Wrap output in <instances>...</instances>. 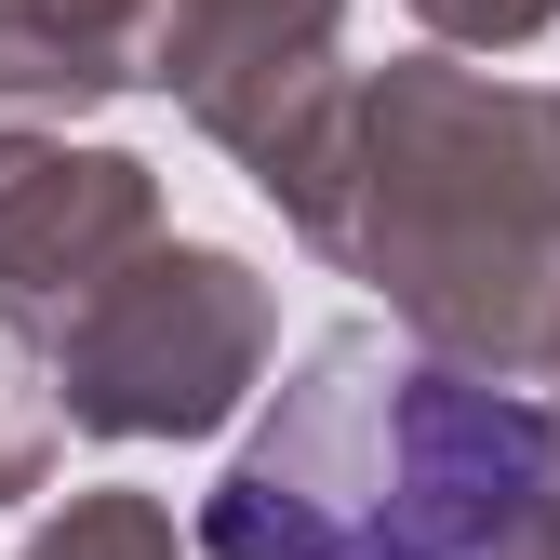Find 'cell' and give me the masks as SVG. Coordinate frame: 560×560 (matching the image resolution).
<instances>
[{
  "mask_svg": "<svg viewBox=\"0 0 560 560\" xmlns=\"http://www.w3.org/2000/svg\"><path fill=\"white\" fill-rule=\"evenodd\" d=\"M161 0H0V133L148 81Z\"/></svg>",
  "mask_w": 560,
  "mask_h": 560,
  "instance_id": "obj_6",
  "label": "cell"
},
{
  "mask_svg": "<svg viewBox=\"0 0 560 560\" xmlns=\"http://www.w3.org/2000/svg\"><path fill=\"white\" fill-rule=\"evenodd\" d=\"M560 508V413L467 361L334 320L280 374L267 428L200 494L214 560H534Z\"/></svg>",
  "mask_w": 560,
  "mask_h": 560,
  "instance_id": "obj_2",
  "label": "cell"
},
{
  "mask_svg": "<svg viewBox=\"0 0 560 560\" xmlns=\"http://www.w3.org/2000/svg\"><path fill=\"white\" fill-rule=\"evenodd\" d=\"M54 428H67V400H54V387H27L14 361H0V508H14V494H40Z\"/></svg>",
  "mask_w": 560,
  "mask_h": 560,
  "instance_id": "obj_8",
  "label": "cell"
},
{
  "mask_svg": "<svg viewBox=\"0 0 560 560\" xmlns=\"http://www.w3.org/2000/svg\"><path fill=\"white\" fill-rule=\"evenodd\" d=\"M27 560H174V521H161L148 494H81Z\"/></svg>",
  "mask_w": 560,
  "mask_h": 560,
  "instance_id": "obj_7",
  "label": "cell"
},
{
  "mask_svg": "<svg viewBox=\"0 0 560 560\" xmlns=\"http://www.w3.org/2000/svg\"><path fill=\"white\" fill-rule=\"evenodd\" d=\"M334 14L347 0H161L148 81L187 94V120L267 174L334 107Z\"/></svg>",
  "mask_w": 560,
  "mask_h": 560,
  "instance_id": "obj_4",
  "label": "cell"
},
{
  "mask_svg": "<svg viewBox=\"0 0 560 560\" xmlns=\"http://www.w3.org/2000/svg\"><path fill=\"white\" fill-rule=\"evenodd\" d=\"M267 280L241 254H200V241H148L107 294L54 334V400L67 428L94 441H200L214 413L267 374Z\"/></svg>",
  "mask_w": 560,
  "mask_h": 560,
  "instance_id": "obj_3",
  "label": "cell"
},
{
  "mask_svg": "<svg viewBox=\"0 0 560 560\" xmlns=\"http://www.w3.org/2000/svg\"><path fill=\"white\" fill-rule=\"evenodd\" d=\"M413 14H428L441 40H534V27H560V0H413Z\"/></svg>",
  "mask_w": 560,
  "mask_h": 560,
  "instance_id": "obj_9",
  "label": "cell"
},
{
  "mask_svg": "<svg viewBox=\"0 0 560 560\" xmlns=\"http://www.w3.org/2000/svg\"><path fill=\"white\" fill-rule=\"evenodd\" d=\"M347 280L454 361H560V94L480 67H387L254 174Z\"/></svg>",
  "mask_w": 560,
  "mask_h": 560,
  "instance_id": "obj_1",
  "label": "cell"
},
{
  "mask_svg": "<svg viewBox=\"0 0 560 560\" xmlns=\"http://www.w3.org/2000/svg\"><path fill=\"white\" fill-rule=\"evenodd\" d=\"M161 241V187L120 148H0V320L67 334Z\"/></svg>",
  "mask_w": 560,
  "mask_h": 560,
  "instance_id": "obj_5",
  "label": "cell"
}]
</instances>
